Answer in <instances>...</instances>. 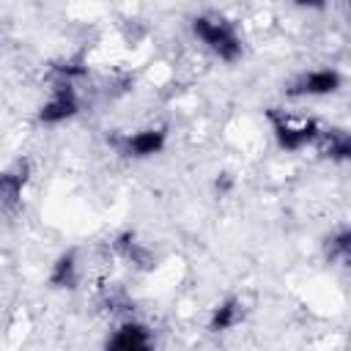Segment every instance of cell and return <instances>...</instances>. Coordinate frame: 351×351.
<instances>
[{"label": "cell", "instance_id": "cell-1", "mask_svg": "<svg viewBox=\"0 0 351 351\" xmlns=\"http://www.w3.org/2000/svg\"><path fill=\"white\" fill-rule=\"evenodd\" d=\"M195 38L222 63H236L244 55V38L239 27L222 14H197L189 22Z\"/></svg>", "mask_w": 351, "mask_h": 351}, {"label": "cell", "instance_id": "cell-2", "mask_svg": "<svg viewBox=\"0 0 351 351\" xmlns=\"http://www.w3.org/2000/svg\"><path fill=\"white\" fill-rule=\"evenodd\" d=\"M266 118H269V126H271V134H274V143L280 151L285 154H299L304 151L307 145H313L321 134V123L315 118H299V115H288V112H280V110H266Z\"/></svg>", "mask_w": 351, "mask_h": 351}, {"label": "cell", "instance_id": "cell-3", "mask_svg": "<svg viewBox=\"0 0 351 351\" xmlns=\"http://www.w3.org/2000/svg\"><path fill=\"white\" fill-rule=\"evenodd\" d=\"M340 88H343V74L332 66H321L296 74L282 90L288 99H324V96H335Z\"/></svg>", "mask_w": 351, "mask_h": 351}, {"label": "cell", "instance_id": "cell-4", "mask_svg": "<svg viewBox=\"0 0 351 351\" xmlns=\"http://www.w3.org/2000/svg\"><path fill=\"white\" fill-rule=\"evenodd\" d=\"M80 107H82V101H80V93L71 85V80H58L55 88L49 90L47 101L38 107L36 121L41 126H60V123L71 121L74 115H80Z\"/></svg>", "mask_w": 351, "mask_h": 351}, {"label": "cell", "instance_id": "cell-5", "mask_svg": "<svg viewBox=\"0 0 351 351\" xmlns=\"http://www.w3.org/2000/svg\"><path fill=\"white\" fill-rule=\"evenodd\" d=\"M167 145V129L165 126H145L132 134H123L115 140V148L126 159H151L159 156Z\"/></svg>", "mask_w": 351, "mask_h": 351}, {"label": "cell", "instance_id": "cell-6", "mask_svg": "<svg viewBox=\"0 0 351 351\" xmlns=\"http://www.w3.org/2000/svg\"><path fill=\"white\" fill-rule=\"evenodd\" d=\"M107 348H118V351H145L154 346V335L145 324L140 321H123L104 343Z\"/></svg>", "mask_w": 351, "mask_h": 351}, {"label": "cell", "instance_id": "cell-7", "mask_svg": "<svg viewBox=\"0 0 351 351\" xmlns=\"http://www.w3.org/2000/svg\"><path fill=\"white\" fill-rule=\"evenodd\" d=\"M27 181H30V165H27V162H16L14 167L3 170V173H0V203H3L5 208L19 206Z\"/></svg>", "mask_w": 351, "mask_h": 351}, {"label": "cell", "instance_id": "cell-8", "mask_svg": "<svg viewBox=\"0 0 351 351\" xmlns=\"http://www.w3.org/2000/svg\"><path fill=\"white\" fill-rule=\"evenodd\" d=\"M313 145L329 162H348L351 159V134L346 129H324L321 126V134Z\"/></svg>", "mask_w": 351, "mask_h": 351}, {"label": "cell", "instance_id": "cell-9", "mask_svg": "<svg viewBox=\"0 0 351 351\" xmlns=\"http://www.w3.org/2000/svg\"><path fill=\"white\" fill-rule=\"evenodd\" d=\"M244 321V302L239 296H228L214 304L211 318H208V332H230Z\"/></svg>", "mask_w": 351, "mask_h": 351}, {"label": "cell", "instance_id": "cell-10", "mask_svg": "<svg viewBox=\"0 0 351 351\" xmlns=\"http://www.w3.org/2000/svg\"><path fill=\"white\" fill-rule=\"evenodd\" d=\"M47 282H49L52 288H66V291L77 288V282H80V263H77V250H66V252H60V255L52 261Z\"/></svg>", "mask_w": 351, "mask_h": 351}, {"label": "cell", "instance_id": "cell-11", "mask_svg": "<svg viewBox=\"0 0 351 351\" xmlns=\"http://www.w3.org/2000/svg\"><path fill=\"white\" fill-rule=\"evenodd\" d=\"M112 247H115V252L123 258V261H129V263H145V266H151V252L134 239V233H121V236H115V241H112Z\"/></svg>", "mask_w": 351, "mask_h": 351}, {"label": "cell", "instance_id": "cell-12", "mask_svg": "<svg viewBox=\"0 0 351 351\" xmlns=\"http://www.w3.org/2000/svg\"><path fill=\"white\" fill-rule=\"evenodd\" d=\"M326 258L337 261V263H348L351 258V230L348 228H340L335 236L326 239Z\"/></svg>", "mask_w": 351, "mask_h": 351}, {"label": "cell", "instance_id": "cell-13", "mask_svg": "<svg viewBox=\"0 0 351 351\" xmlns=\"http://www.w3.org/2000/svg\"><path fill=\"white\" fill-rule=\"evenodd\" d=\"M293 5H299V8H324L329 0H291Z\"/></svg>", "mask_w": 351, "mask_h": 351}]
</instances>
